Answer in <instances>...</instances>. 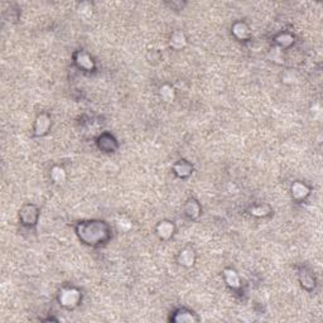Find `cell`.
<instances>
[{"label": "cell", "mask_w": 323, "mask_h": 323, "mask_svg": "<svg viewBox=\"0 0 323 323\" xmlns=\"http://www.w3.org/2000/svg\"><path fill=\"white\" fill-rule=\"evenodd\" d=\"M160 227H162V230L164 231V232H162V235H163V236L166 235V234H167V236H169V235H171V232L173 231V227H172L171 225L166 224V222H164V224H162V226H160Z\"/></svg>", "instance_id": "1"}]
</instances>
